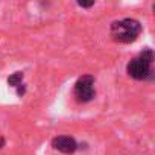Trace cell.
Instances as JSON below:
<instances>
[{
  "mask_svg": "<svg viewBox=\"0 0 155 155\" xmlns=\"http://www.w3.org/2000/svg\"><path fill=\"white\" fill-rule=\"evenodd\" d=\"M141 29L143 28H141L140 21H137L134 18H123V20H117V21L111 23L110 34L114 41L129 44L138 38V35L141 34Z\"/></svg>",
  "mask_w": 155,
  "mask_h": 155,
  "instance_id": "obj_1",
  "label": "cell"
},
{
  "mask_svg": "<svg viewBox=\"0 0 155 155\" xmlns=\"http://www.w3.org/2000/svg\"><path fill=\"white\" fill-rule=\"evenodd\" d=\"M26 93V87H25V84H20L18 87H17V94L18 96H23Z\"/></svg>",
  "mask_w": 155,
  "mask_h": 155,
  "instance_id": "obj_7",
  "label": "cell"
},
{
  "mask_svg": "<svg viewBox=\"0 0 155 155\" xmlns=\"http://www.w3.org/2000/svg\"><path fill=\"white\" fill-rule=\"evenodd\" d=\"M23 78H25V74H23V71H15V73H12L9 78H8V85L9 87H18L21 82H23Z\"/></svg>",
  "mask_w": 155,
  "mask_h": 155,
  "instance_id": "obj_5",
  "label": "cell"
},
{
  "mask_svg": "<svg viewBox=\"0 0 155 155\" xmlns=\"http://www.w3.org/2000/svg\"><path fill=\"white\" fill-rule=\"evenodd\" d=\"M3 146H5V138H3V137H0V149H2Z\"/></svg>",
  "mask_w": 155,
  "mask_h": 155,
  "instance_id": "obj_8",
  "label": "cell"
},
{
  "mask_svg": "<svg viewBox=\"0 0 155 155\" xmlns=\"http://www.w3.org/2000/svg\"><path fill=\"white\" fill-rule=\"evenodd\" d=\"M73 96L78 102L87 104L94 99L96 90H94V78L90 74H84L76 81L74 88H73Z\"/></svg>",
  "mask_w": 155,
  "mask_h": 155,
  "instance_id": "obj_2",
  "label": "cell"
},
{
  "mask_svg": "<svg viewBox=\"0 0 155 155\" xmlns=\"http://www.w3.org/2000/svg\"><path fill=\"white\" fill-rule=\"evenodd\" d=\"M78 6H81V8H91V6H94V2H78Z\"/></svg>",
  "mask_w": 155,
  "mask_h": 155,
  "instance_id": "obj_6",
  "label": "cell"
},
{
  "mask_svg": "<svg viewBox=\"0 0 155 155\" xmlns=\"http://www.w3.org/2000/svg\"><path fill=\"white\" fill-rule=\"evenodd\" d=\"M52 146L55 150L61 152V153H65V155H70L73 152H76V149L79 147L76 143V140L70 135H58L52 140Z\"/></svg>",
  "mask_w": 155,
  "mask_h": 155,
  "instance_id": "obj_4",
  "label": "cell"
},
{
  "mask_svg": "<svg viewBox=\"0 0 155 155\" xmlns=\"http://www.w3.org/2000/svg\"><path fill=\"white\" fill-rule=\"evenodd\" d=\"M126 71L131 78L137 81H144V79H152L153 76V70H152V64L143 61L141 58H134L128 62L126 65Z\"/></svg>",
  "mask_w": 155,
  "mask_h": 155,
  "instance_id": "obj_3",
  "label": "cell"
}]
</instances>
